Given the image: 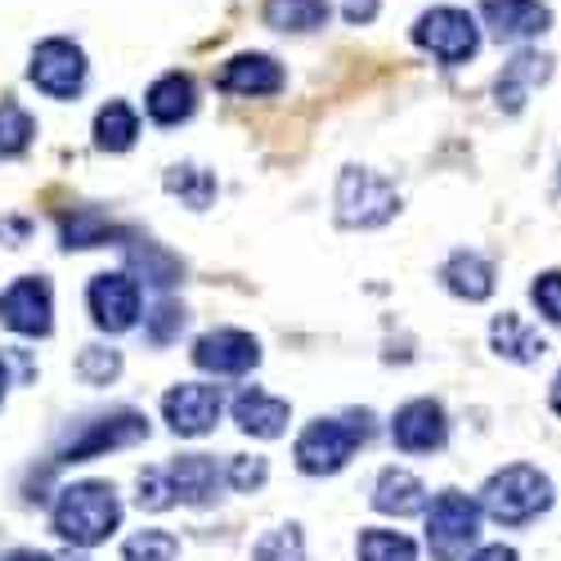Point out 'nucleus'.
Segmentation results:
<instances>
[{"instance_id":"obj_1","label":"nucleus","mask_w":561,"mask_h":561,"mask_svg":"<svg viewBox=\"0 0 561 561\" xmlns=\"http://www.w3.org/2000/svg\"><path fill=\"white\" fill-rule=\"evenodd\" d=\"M50 530L68 548H100L122 530V499L108 481L64 485L50 512Z\"/></svg>"},{"instance_id":"obj_2","label":"nucleus","mask_w":561,"mask_h":561,"mask_svg":"<svg viewBox=\"0 0 561 561\" xmlns=\"http://www.w3.org/2000/svg\"><path fill=\"white\" fill-rule=\"evenodd\" d=\"M373 423L368 413H346V417H314V423L297 436L293 458L306 477H337L355 458L359 445H368Z\"/></svg>"},{"instance_id":"obj_3","label":"nucleus","mask_w":561,"mask_h":561,"mask_svg":"<svg viewBox=\"0 0 561 561\" xmlns=\"http://www.w3.org/2000/svg\"><path fill=\"white\" fill-rule=\"evenodd\" d=\"M548 507H552V481L526 462L503 467L481 490V512L499 526H530Z\"/></svg>"},{"instance_id":"obj_4","label":"nucleus","mask_w":561,"mask_h":561,"mask_svg":"<svg viewBox=\"0 0 561 561\" xmlns=\"http://www.w3.org/2000/svg\"><path fill=\"white\" fill-rule=\"evenodd\" d=\"M400 211V190L368 167H346L337 175V220L346 229H378Z\"/></svg>"},{"instance_id":"obj_5","label":"nucleus","mask_w":561,"mask_h":561,"mask_svg":"<svg viewBox=\"0 0 561 561\" xmlns=\"http://www.w3.org/2000/svg\"><path fill=\"white\" fill-rule=\"evenodd\" d=\"M481 535V503L462 490H440L427 507V548L436 561H462Z\"/></svg>"},{"instance_id":"obj_6","label":"nucleus","mask_w":561,"mask_h":561,"mask_svg":"<svg viewBox=\"0 0 561 561\" xmlns=\"http://www.w3.org/2000/svg\"><path fill=\"white\" fill-rule=\"evenodd\" d=\"M413 45L417 50H427L432 59H440L445 68H458V64H467L481 50V27L467 10L436 5V10H427L423 19L413 23Z\"/></svg>"},{"instance_id":"obj_7","label":"nucleus","mask_w":561,"mask_h":561,"mask_svg":"<svg viewBox=\"0 0 561 561\" xmlns=\"http://www.w3.org/2000/svg\"><path fill=\"white\" fill-rule=\"evenodd\" d=\"M139 440H149V417L139 409H117L104 417H90V423L59 445V462H90V458H104L113 449H130Z\"/></svg>"},{"instance_id":"obj_8","label":"nucleus","mask_w":561,"mask_h":561,"mask_svg":"<svg viewBox=\"0 0 561 561\" xmlns=\"http://www.w3.org/2000/svg\"><path fill=\"white\" fill-rule=\"evenodd\" d=\"M85 72H90L85 50L68 36L41 41L32 50V64H27L32 85L41 90V95H50V100H77L85 90Z\"/></svg>"},{"instance_id":"obj_9","label":"nucleus","mask_w":561,"mask_h":561,"mask_svg":"<svg viewBox=\"0 0 561 561\" xmlns=\"http://www.w3.org/2000/svg\"><path fill=\"white\" fill-rule=\"evenodd\" d=\"M0 323L19 337H50L55 333V288L45 274H23L0 293Z\"/></svg>"},{"instance_id":"obj_10","label":"nucleus","mask_w":561,"mask_h":561,"mask_svg":"<svg viewBox=\"0 0 561 561\" xmlns=\"http://www.w3.org/2000/svg\"><path fill=\"white\" fill-rule=\"evenodd\" d=\"M85 306L90 319H95L100 333H130L139 314H145V293H139V278L117 270V274H95L85 288Z\"/></svg>"},{"instance_id":"obj_11","label":"nucleus","mask_w":561,"mask_h":561,"mask_svg":"<svg viewBox=\"0 0 561 561\" xmlns=\"http://www.w3.org/2000/svg\"><path fill=\"white\" fill-rule=\"evenodd\" d=\"M220 409H225V396L211 382H180L162 396V417L180 440H198V436L216 432Z\"/></svg>"},{"instance_id":"obj_12","label":"nucleus","mask_w":561,"mask_h":561,"mask_svg":"<svg viewBox=\"0 0 561 561\" xmlns=\"http://www.w3.org/2000/svg\"><path fill=\"white\" fill-rule=\"evenodd\" d=\"M194 364L211 378H243L261 364V342L243 329H211L194 342Z\"/></svg>"},{"instance_id":"obj_13","label":"nucleus","mask_w":561,"mask_h":561,"mask_svg":"<svg viewBox=\"0 0 561 561\" xmlns=\"http://www.w3.org/2000/svg\"><path fill=\"white\" fill-rule=\"evenodd\" d=\"M288 85V72L274 55H261V50H248V55H233L220 72H216V90L225 95H243V100H265V95H278Z\"/></svg>"},{"instance_id":"obj_14","label":"nucleus","mask_w":561,"mask_h":561,"mask_svg":"<svg viewBox=\"0 0 561 561\" xmlns=\"http://www.w3.org/2000/svg\"><path fill=\"white\" fill-rule=\"evenodd\" d=\"M391 440L404 454H432V449H440L449 440V417H445L440 400H409L404 409H396Z\"/></svg>"},{"instance_id":"obj_15","label":"nucleus","mask_w":561,"mask_h":561,"mask_svg":"<svg viewBox=\"0 0 561 561\" xmlns=\"http://www.w3.org/2000/svg\"><path fill=\"white\" fill-rule=\"evenodd\" d=\"M481 19L490 27L494 41H535L552 27V10L543 0H481Z\"/></svg>"},{"instance_id":"obj_16","label":"nucleus","mask_w":561,"mask_h":561,"mask_svg":"<svg viewBox=\"0 0 561 561\" xmlns=\"http://www.w3.org/2000/svg\"><path fill=\"white\" fill-rule=\"evenodd\" d=\"M167 481L175 490V503H184V507H211L220 499V485H225L216 458H207V454L171 458L167 462Z\"/></svg>"},{"instance_id":"obj_17","label":"nucleus","mask_w":561,"mask_h":561,"mask_svg":"<svg viewBox=\"0 0 561 561\" xmlns=\"http://www.w3.org/2000/svg\"><path fill=\"white\" fill-rule=\"evenodd\" d=\"M233 423H239L243 436L278 440V436H288L293 404L278 400V396H265V391H256V387H248L239 400H233Z\"/></svg>"},{"instance_id":"obj_18","label":"nucleus","mask_w":561,"mask_h":561,"mask_svg":"<svg viewBox=\"0 0 561 561\" xmlns=\"http://www.w3.org/2000/svg\"><path fill=\"white\" fill-rule=\"evenodd\" d=\"M552 77V55H539V50H522L512 64H503L499 81H494V100L503 113H522L530 90L543 85Z\"/></svg>"},{"instance_id":"obj_19","label":"nucleus","mask_w":561,"mask_h":561,"mask_svg":"<svg viewBox=\"0 0 561 561\" xmlns=\"http://www.w3.org/2000/svg\"><path fill=\"white\" fill-rule=\"evenodd\" d=\"M126 239H130V229H122L100 207H77L59 220V243L68 252H90V248H108V243H126Z\"/></svg>"},{"instance_id":"obj_20","label":"nucleus","mask_w":561,"mask_h":561,"mask_svg":"<svg viewBox=\"0 0 561 561\" xmlns=\"http://www.w3.org/2000/svg\"><path fill=\"white\" fill-rule=\"evenodd\" d=\"M198 108V85L190 72H167L149 85V95H145V113L158 122V126H180V122H190Z\"/></svg>"},{"instance_id":"obj_21","label":"nucleus","mask_w":561,"mask_h":561,"mask_svg":"<svg viewBox=\"0 0 561 561\" xmlns=\"http://www.w3.org/2000/svg\"><path fill=\"white\" fill-rule=\"evenodd\" d=\"M427 503H432L427 485L413 472H404V467H387L378 485H373V507L382 517H417V512H427Z\"/></svg>"},{"instance_id":"obj_22","label":"nucleus","mask_w":561,"mask_h":561,"mask_svg":"<svg viewBox=\"0 0 561 561\" xmlns=\"http://www.w3.org/2000/svg\"><path fill=\"white\" fill-rule=\"evenodd\" d=\"M440 278L458 301H485L494 293V265L481 252H454L440 265Z\"/></svg>"},{"instance_id":"obj_23","label":"nucleus","mask_w":561,"mask_h":561,"mask_svg":"<svg viewBox=\"0 0 561 561\" xmlns=\"http://www.w3.org/2000/svg\"><path fill=\"white\" fill-rule=\"evenodd\" d=\"M490 346H494V355H503V359H512V364H535V359H543V351H548V342L530 329L522 314H512V310L490 323Z\"/></svg>"},{"instance_id":"obj_24","label":"nucleus","mask_w":561,"mask_h":561,"mask_svg":"<svg viewBox=\"0 0 561 561\" xmlns=\"http://www.w3.org/2000/svg\"><path fill=\"white\" fill-rule=\"evenodd\" d=\"M329 14H333V5L329 0H265V10H261V19H265V27H274V32H319V27H329Z\"/></svg>"},{"instance_id":"obj_25","label":"nucleus","mask_w":561,"mask_h":561,"mask_svg":"<svg viewBox=\"0 0 561 561\" xmlns=\"http://www.w3.org/2000/svg\"><path fill=\"white\" fill-rule=\"evenodd\" d=\"M122 248H130V265L139 270V278H145L149 288H158V293H167V288H175L180 278H184V265H180V256H171L167 248H158V243H149V239H130L122 243Z\"/></svg>"},{"instance_id":"obj_26","label":"nucleus","mask_w":561,"mask_h":561,"mask_svg":"<svg viewBox=\"0 0 561 561\" xmlns=\"http://www.w3.org/2000/svg\"><path fill=\"white\" fill-rule=\"evenodd\" d=\"M162 184H167V194L171 198H180L190 211H207L211 203H216V175L207 171V167H198V162H180V167H171L167 175H162Z\"/></svg>"},{"instance_id":"obj_27","label":"nucleus","mask_w":561,"mask_h":561,"mask_svg":"<svg viewBox=\"0 0 561 561\" xmlns=\"http://www.w3.org/2000/svg\"><path fill=\"white\" fill-rule=\"evenodd\" d=\"M135 139H139V117L126 100H108L100 113H95V149L104 153H126L135 149Z\"/></svg>"},{"instance_id":"obj_28","label":"nucleus","mask_w":561,"mask_h":561,"mask_svg":"<svg viewBox=\"0 0 561 561\" xmlns=\"http://www.w3.org/2000/svg\"><path fill=\"white\" fill-rule=\"evenodd\" d=\"M36 139V117L19 100H0V162L23 158Z\"/></svg>"},{"instance_id":"obj_29","label":"nucleus","mask_w":561,"mask_h":561,"mask_svg":"<svg viewBox=\"0 0 561 561\" xmlns=\"http://www.w3.org/2000/svg\"><path fill=\"white\" fill-rule=\"evenodd\" d=\"M355 552L359 561H417V543L400 530H364Z\"/></svg>"},{"instance_id":"obj_30","label":"nucleus","mask_w":561,"mask_h":561,"mask_svg":"<svg viewBox=\"0 0 561 561\" xmlns=\"http://www.w3.org/2000/svg\"><path fill=\"white\" fill-rule=\"evenodd\" d=\"M252 561H306V535H301V526L288 522V526L265 530L256 539V548H252Z\"/></svg>"},{"instance_id":"obj_31","label":"nucleus","mask_w":561,"mask_h":561,"mask_svg":"<svg viewBox=\"0 0 561 561\" xmlns=\"http://www.w3.org/2000/svg\"><path fill=\"white\" fill-rule=\"evenodd\" d=\"M77 378L85 387H108L122 378V351L117 346H85L77 355Z\"/></svg>"},{"instance_id":"obj_32","label":"nucleus","mask_w":561,"mask_h":561,"mask_svg":"<svg viewBox=\"0 0 561 561\" xmlns=\"http://www.w3.org/2000/svg\"><path fill=\"white\" fill-rule=\"evenodd\" d=\"M180 557V539L167 530H139L122 543V561H175Z\"/></svg>"},{"instance_id":"obj_33","label":"nucleus","mask_w":561,"mask_h":561,"mask_svg":"<svg viewBox=\"0 0 561 561\" xmlns=\"http://www.w3.org/2000/svg\"><path fill=\"white\" fill-rule=\"evenodd\" d=\"M265 481H270V462H265L261 454H239V458H229V472H225V485H229V490L256 494Z\"/></svg>"},{"instance_id":"obj_34","label":"nucleus","mask_w":561,"mask_h":561,"mask_svg":"<svg viewBox=\"0 0 561 561\" xmlns=\"http://www.w3.org/2000/svg\"><path fill=\"white\" fill-rule=\"evenodd\" d=\"M145 333H149L153 346L175 342V337L184 333V306H175V301H158L153 314H145Z\"/></svg>"},{"instance_id":"obj_35","label":"nucleus","mask_w":561,"mask_h":561,"mask_svg":"<svg viewBox=\"0 0 561 561\" xmlns=\"http://www.w3.org/2000/svg\"><path fill=\"white\" fill-rule=\"evenodd\" d=\"M139 507L145 512H167L175 507V490L167 481V467H149V472H139Z\"/></svg>"},{"instance_id":"obj_36","label":"nucleus","mask_w":561,"mask_h":561,"mask_svg":"<svg viewBox=\"0 0 561 561\" xmlns=\"http://www.w3.org/2000/svg\"><path fill=\"white\" fill-rule=\"evenodd\" d=\"M530 301L548 323H561V270H543L530 284Z\"/></svg>"},{"instance_id":"obj_37","label":"nucleus","mask_w":561,"mask_h":561,"mask_svg":"<svg viewBox=\"0 0 561 561\" xmlns=\"http://www.w3.org/2000/svg\"><path fill=\"white\" fill-rule=\"evenodd\" d=\"M378 10H382V0H342V19H346L351 27L373 23V19H378Z\"/></svg>"},{"instance_id":"obj_38","label":"nucleus","mask_w":561,"mask_h":561,"mask_svg":"<svg viewBox=\"0 0 561 561\" xmlns=\"http://www.w3.org/2000/svg\"><path fill=\"white\" fill-rule=\"evenodd\" d=\"M467 561H517V548H507V543H490V548H477Z\"/></svg>"},{"instance_id":"obj_39","label":"nucleus","mask_w":561,"mask_h":561,"mask_svg":"<svg viewBox=\"0 0 561 561\" xmlns=\"http://www.w3.org/2000/svg\"><path fill=\"white\" fill-rule=\"evenodd\" d=\"M0 561H55V557L41 548H10V552H0Z\"/></svg>"},{"instance_id":"obj_40","label":"nucleus","mask_w":561,"mask_h":561,"mask_svg":"<svg viewBox=\"0 0 561 561\" xmlns=\"http://www.w3.org/2000/svg\"><path fill=\"white\" fill-rule=\"evenodd\" d=\"M548 404H552V413H561V373L552 378V391H548Z\"/></svg>"},{"instance_id":"obj_41","label":"nucleus","mask_w":561,"mask_h":561,"mask_svg":"<svg viewBox=\"0 0 561 561\" xmlns=\"http://www.w3.org/2000/svg\"><path fill=\"white\" fill-rule=\"evenodd\" d=\"M5 396H10V364L0 359V404H5Z\"/></svg>"},{"instance_id":"obj_42","label":"nucleus","mask_w":561,"mask_h":561,"mask_svg":"<svg viewBox=\"0 0 561 561\" xmlns=\"http://www.w3.org/2000/svg\"><path fill=\"white\" fill-rule=\"evenodd\" d=\"M55 561H90V557H81V552H64V557H55Z\"/></svg>"}]
</instances>
